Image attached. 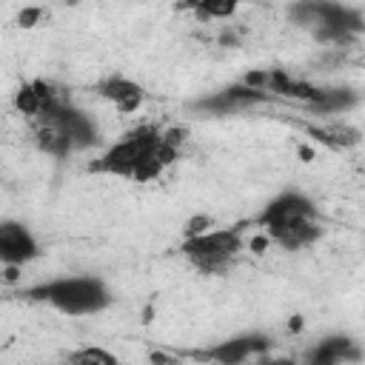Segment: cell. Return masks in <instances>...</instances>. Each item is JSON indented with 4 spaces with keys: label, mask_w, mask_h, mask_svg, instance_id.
Segmentation results:
<instances>
[{
    "label": "cell",
    "mask_w": 365,
    "mask_h": 365,
    "mask_svg": "<svg viewBox=\"0 0 365 365\" xmlns=\"http://www.w3.org/2000/svg\"><path fill=\"white\" fill-rule=\"evenodd\" d=\"M20 297L34 302H48L63 314H97L111 305V294L103 279L97 277H60L48 282H37L20 291Z\"/></svg>",
    "instance_id": "6da1fadb"
},
{
    "label": "cell",
    "mask_w": 365,
    "mask_h": 365,
    "mask_svg": "<svg viewBox=\"0 0 365 365\" xmlns=\"http://www.w3.org/2000/svg\"><path fill=\"white\" fill-rule=\"evenodd\" d=\"M245 248L242 242V231L240 228H208L205 234L197 237H182L180 251L185 254V259L205 271V274H220L231 265V259Z\"/></svg>",
    "instance_id": "7a4b0ae2"
},
{
    "label": "cell",
    "mask_w": 365,
    "mask_h": 365,
    "mask_svg": "<svg viewBox=\"0 0 365 365\" xmlns=\"http://www.w3.org/2000/svg\"><path fill=\"white\" fill-rule=\"evenodd\" d=\"M160 143V128L154 123H143L131 131H125V137L120 143H114L103 157H97L88 171H103V174H114V177H134L137 165L143 157L154 154Z\"/></svg>",
    "instance_id": "3957f363"
},
{
    "label": "cell",
    "mask_w": 365,
    "mask_h": 365,
    "mask_svg": "<svg viewBox=\"0 0 365 365\" xmlns=\"http://www.w3.org/2000/svg\"><path fill=\"white\" fill-rule=\"evenodd\" d=\"M302 220H317V205L299 191H282L254 217V225H259L265 234H271L277 228H285V225H294Z\"/></svg>",
    "instance_id": "277c9868"
},
{
    "label": "cell",
    "mask_w": 365,
    "mask_h": 365,
    "mask_svg": "<svg viewBox=\"0 0 365 365\" xmlns=\"http://www.w3.org/2000/svg\"><path fill=\"white\" fill-rule=\"evenodd\" d=\"M271 348V339L265 334H242L225 342H217L214 348L205 351H194V354H182V356H194L200 362H220V365H237L245 362L251 356H262Z\"/></svg>",
    "instance_id": "5b68a950"
},
{
    "label": "cell",
    "mask_w": 365,
    "mask_h": 365,
    "mask_svg": "<svg viewBox=\"0 0 365 365\" xmlns=\"http://www.w3.org/2000/svg\"><path fill=\"white\" fill-rule=\"evenodd\" d=\"M37 254H40V245L23 222L0 220V262L26 265V262L37 259Z\"/></svg>",
    "instance_id": "8992f818"
},
{
    "label": "cell",
    "mask_w": 365,
    "mask_h": 365,
    "mask_svg": "<svg viewBox=\"0 0 365 365\" xmlns=\"http://www.w3.org/2000/svg\"><path fill=\"white\" fill-rule=\"evenodd\" d=\"M94 91H97L103 100L114 103V108L123 111V114L137 111V108L143 106V100H145L143 86H137L134 80H128V77H123V74H108V77H103V80L94 86Z\"/></svg>",
    "instance_id": "52a82bcc"
},
{
    "label": "cell",
    "mask_w": 365,
    "mask_h": 365,
    "mask_svg": "<svg viewBox=\"0 0 365 365\" xmlns=\"http://www.w3.org/2000/svg\"><path fill=\"white\" fill-rule=\"evenodd\" d=\"M362 354L351 336H325L314 351L305 354V362L311 365H339V362H359Z\"/></svg>",
    "instance_id": "ba28073f"
},
{
    "label": "cell",
    "mask_w": 365,
    "mask_h": 365,
    "mask_svg": "<svg viewBox=\"0 0 365 365\" xmlns=\"http://www.w3.org/2000/svg\"><path fill=\"white\" fill-rule=\"evenodd\" d=\"M302 131H308L317 143L334 148V151H342V148H351L359 143V131L348 123H325V125H314V123H299Z\"/></svg>",
    "instance_id": "9c48e42d"
},
{
    "label": "cell",
    "mask_w": 365,
    "mask_h": 365,
    "mask_svg": "<svg viewBox=\"0 0 365 365\" xmlns=\"http://www.w3.org/2000/svg\"><path fill=\"white\" fill-rule=\"evenodd\" d=\"M268 237H271V242H277V245L285 248V251H299V248H308L311 242H317L319 225H317L314 220H302V222L277 228V231H271Z\"/></svg>",
    "instance_id": "30bf717a"
},
{
    "label": "cell",
    "mask_w": 365,
    "mask_h": 365,
    "mask_svg": "<svg viewBox=\"0 0 365 365\" xmlns=\"http://www.w3.org/2000/svg\"><path fill=\"white\" fill-rule=\"evenodd\" d=\"M359 103L356 91L351 88H319V94L308 103V108L314 114H336V111H348Z\"/></svg>",
    "instance_id": "8fae6325"
},
{
    "label": "cell",
    "mask_w": 365,
    "mask_h": 365,
    "mask_svg": "<svg viewBox=\"0 0 365 365\" xmlns=\"http://www.w3.org/2000/svg\"><path fill=\"white\" fill-rule=\"evenodd\" d=\"M34 143H37V148H40L43 154H51V157H66V154H71L68 137H66L57 125H51V123H37V125H34Z\"/></svg>",
    "instance_id": "7c38bea8"
},
{
    "label": "cell",
    "mask_w": 365,
    "mask_h": 365,
    "mask_svg": "<svg viewBox=\"0 0 365 365\" xmlns=\"http://www.w3.org/2000/svg\"><path fill=\"white\" fill-rule=\"evenodd\" d=\"M240 9V0H200L197 9H194V17L200 23H208V20H228L234 17Z\"/></svg>",
    "instance_id": "4fadbf2b"
},
{
    "label": "cell",
    "mask_w": 365,
    "mask_h": 365,
    "mask_svg": "<svg viewBox=\"0 0 365 365\" xmlns=\"http://www.w3.org/2000/svg\"><path fill=\"white\" fill-rule=\"evenodd\" d=\"M14 108H17V114H23V117H29V120H34V117L40 114L43 103H40L37 88H34V83H31V80H29V83H23V86L14 91Z\"/></svg>",
    "instance_id": "5bb4252c"
},
{
    "label": "cell",
    "mask_w": 365,
    "mask_h": 365,
    "mask_svg": "<svg viewBox=\"0 0 365 365\" xmlns=\"http://www.w3.org/2000/svg\"><path fill=\"white\" fill-rule=\"evenodd\" d=\"M66 359L74 365H117V356L103 348H80V351L68 354Z\"/></svg>",
    "instance_id": "9a60e30c"
},
{
    "label": "cell",
    "mask_w": 365,
    "mask_h": 365,
    "mask_svg": "<svg viewBox=\"0 0 365 365\" xmlns=\"http://www.w3.org/2000/svg\"><path fill=\"white\" fill-rule=\"evenodd\" d=\"M185 137H188V128H182V125H168V128L160 131V143H165V145H171L177 151H182Z\"/></svg>",
    "instance_id": "2e32d148"
},
{
    "label": "cell",
    "mask_w": 365,
    "mask_h": 365,
    "mask_svg": "<svg viewBox=\"0 0 365 365\" xmlns=\"http://www.w3.org/2000/svg\"><path fill=\"white\" fill-rule=\"evenodd\" d=\"M43 14H46V11H43L40 6H26V9L17 14V26H20V29H34V26L43 20Z\"/></svg>",
    "instance_id": "e0dca14e"
},
{
    "label": "cell",
    "mask_w": 365,
    "mask_h": 365,
    "mask_svg": "<svg viewBox=\"0 0 365 365\" xmlns=\"http://www.w3.org/2000/svg\"><path fill=\"white\" fill-rule=\"evenodd\" d=\"M211 225H214V220H211L208 214H194V217L185 222V237H197V234H205Z\"/></svg>",
    "instance_id": "ac0fdd59"
},
{
    "label": "cell",
    "mask_w": 365,
    "mask_h": 365,
    "mask_svg": "<svg viewBox=\"0 0 365 365\" xmlns=\"http://www.w3.org/2000/svg\"><path fill=\"white\" fill-rule=\"evenodd\" d=\"M242 86H248V88H259V91H265V83H268V68H251L242 80H240Z\"/></svg>",
    "instance_id": "d6986e66"
},
{
    "label": "cell",
    "mask_w": 365,
    "mask_h": 365,
    "mask_svg": "<svg viewBox=\"0 0 365 365\" xmlns=\"http://www.w3.org/2000/svg\"><path fill=\"white\" fill-rule=\"evenodd\" d=\"M268 245H271V237H268V234H265V231H262V234H257V237H251V240H248V248H251V251H254V254H262V251H265V248H268Z\"/></svg>",
    "instance_id": "ffe728a7"
},
{
    "label": "cell",
    "mask_w": 365,
    "mask_h": 365,
    "mask_svg": "<svg viewBox=\"0 0 365 365\" xmlns=\"http://www.w3.org/2000/svg\"><path fill=\"white\" fill-rule=\"evenodd\" d=\"M220 46H240V31L237 29H225L220 34Z\"/></svg>",
    "instance_id": "44dd1931"
},
{
    "label": "cell",
    "mask_w": 365,
    "mask_h": 365,
    "mask_svg": "<svg viewBox=\"0 0 365 365\" xmlns=\"http://www.w3.org/2000/svg\"><path fill=\"white\" fill-rule=\"evenodd\" d=\"M148 359H151V362H180V359H182V354H163V351H151V354H148Z\"/></svg>",
    "instance_id": "7402d4cb"
},
{
    "label": "cell",
    "mask_w": 365,
    "mask_h": 365,
    "mask_svg": "<svg viewBox=\"0 0 365 365\" xmlns=\"http://www.w3.org/2000/svg\"><path fill=\"white\" fill-rule=\"evenodd\" d=\"M197 3H200V0H177V3H174V9H177V11H194V9H197Z\"/></svg>",
    "instance_id": "603a6c76"
},
{
    "label": "cell",
    "mask_w": 365,
    "mask_h": 365,
    "mask_svg": "<svg viewBox=\"0 0 365 365\" xmlns=\"http://www.w3.org/2000/svg\"><path fill=\"white\" fill-rule=\"evenodd\" d=\"M288 331H302V317H291L288 319Z\"/></svg>",
    "instance_id": "cb8c5ba5"
},
{
    "label": "cell",
    "mask_w": 365,
    "mask_h": 365,
    "mask_svg": "<svg viewBox=\"0 0 365 365\" xmlns=\"http://www.w3.org/2000/svg\"><path fill=\"white\" fill-rule=\"evenodd\" d=\"M299 157H302V160H311V157H314V151H311L308 145H299Z\"/></svg>",
    "instance_id": "d4e9b609"
}]
</instances>
